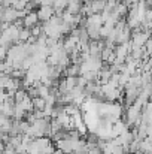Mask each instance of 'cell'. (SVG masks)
I'll return each mask as SVG.
<instances>
[{
  "instance_id": "cell-1",
  "label": "cell",
  "mask_w": 152,
  "mask_h": 154,
  "mask_svg": "<svg viewBox=\"0 0 152 154\" xmlns=\"http://www.w3.org/2000/svg\"><path fill=\"white\" fill-rule=\"evenodd\" d=\"M54 15H55V11H54V8H52V6H40V8H39V11H37L39 21H42V23L49 21Z\"/></svg>"
},
{
  "instance_id": "cell-2",
  "label": "cell",
  "mask_w": 152,
  "mask_h": 154,
  "mask_svg": "<svg viewBox=\"0 0 152 154\" xmlns=\"http://www.w3.org/2000/svg\"><path fill=\"white\" fill-rule=\"evenodd\" d=\"M37 23H39V17H37V12H34V11L28 12L22 18V24L25 29H33L34 26H37Z\"/></svg>"
},
{
  "instance_id": "cell-3",
  "label": "cell",
  "mask_w": 152,
  "mask_h": 154,
  "mask_svg": "<svg viewBox=\"0 0 152 154\" xmlns=\"http://www.w3.org/2000/svg\"><path fill=\"white\" fill-rule=\"evenodd\" d=\"M82 6L84 5L81 3V0H69V3L66 6V12H69L72 15H81Z\"/></svg>"
},
{
  "instance_id": "cell-4",
  "label": "cell",
  "mask_w": 152,
  "mask_h": 154,
  "mask_svg": "<svg viewBox=\"0 0 152 154\" xmlns=\"http://www.w3.org/2000/svg\"><path fill=\"white\" fill-rule=\"evenodd\" d=\"M16 105H18V106H19V108H21V109H22V111H24L25 114H27V112H31V111H33V99H31L30 96H27V97H25V99H24L22 102L16 103Z\"/></svg>"
},
{
  "instance_id": "cell-5",
  "label": "cell",
  "mask_w": 152,
  "mask_h": 154,
  "mask_svg": "<svg viewBox=\"0 0 152 154\" xmlns=\"http://www.w3.org/2000/svg\"><path fill=\"white\" fill-rule=\"evenodd\" d=\"M31 38V32H30V29H25V27H22L21 30H19V44H25V42H28V39Z\"/></svg>"
},
{
  "instance_id": "cell-6",
  "label": "cell",
  "mask_w": 152,
  "mask_h": 154,
  "mask_svg": "<svg viewBox=\"0 0 152 154\" xmlns=\"http://www.w3.org/2000/svg\"><path fill=\"white\" fill-rule=\"evenodd\" d=\"M64 82H66L67 91L70 93L76 87V84H78V76H64Z\"/></svg>"
},
{
  "instance_id": "cell-7",
  "label": "cell",
  "mask_w": 152,
  "mask_h": 154,
  "mask_svg": "<svg viewBox=\"0 0 152 154\" xmlns=\"http://www.w3.org/2000/svg\"><path fill=\"white\" fill-rule=\"evenodd\" d=\"M45 106H46L45 99H42V97H34L33 99V111H43Z\"/></svg>"
},
{
  "instance_id": "cell-8",
  "label": "cell",
  "mask_w": 152,
  "mask_h": 154,
  "mask_svg": "<svg viewBox=\"0 0 152 154\" xmlns=\"http://www.w3.org/2000/svg\"><path fill=\"white\" fill-rule=\"evenodd\" d=\"M27 96H28V94H27V90H24V88H19L18 91H15V94H13L12 97H13L15 103H19V102H22V100H24Z\"/></svg>"
},
{
  "instance_id": "cell-9",
  "label": "cell",
  "mask_w": 152,
  "mask_h": 154,
  "mask_svg": "<svg viewBox=\"0 0 152 154\" xmlns=\"http://www.w3.org/2000/svg\"><path fill=\"white\" fill-rule=\"evenodd\" d=\"M30 32H31V36L37 39V38L43 33V29H42V26H39V24H37V26H34L33 29H30Z\"/></svg>"
},
{
  "instance_id": "cell-10",
  "label": "cell",
  "mask_w": 152,
  "mask_h": 154,
  "mask_svg": "<svg viewBox=\"0 0 152 154\" xmlns=\"http://www.w3.org/2000/svg\"><path fill=\"white\" fill-rule=\"evenodd\" d=\"M110 32H112V29H109L107 26H101L100 27V38H107V36L110 35Z\"/></svg>"
},
{
  "instance_id": "cell-11",
  "label": "cell",
  "mask_w": 152,
  "mask_h": 154,
  "mask_svg": "<svg viewBox=\"0 0 152 154\" xmlns=\"http://www.w3.org/2000/svg\"><path fill=\"white\" fill-rule=\"evenodd\" d=\"M7 50L6 47H0V63H3L6 60V55H7Z\"/></svg>"
}]
</instances>
